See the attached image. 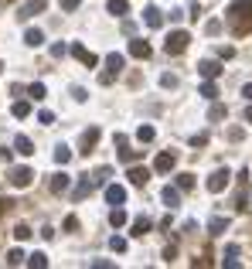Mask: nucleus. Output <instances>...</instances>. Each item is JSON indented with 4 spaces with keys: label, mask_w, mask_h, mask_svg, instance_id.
<instances>
[{
    "label": "nucleus",
    "mask_w": 252,
    "mask_h": 269,
    "mask_svg": "<svg viewBox=\"0 0 252 269\" xmlns=\"http://www.w3.org/2000/svg\"><path fill=\"white\" fill-rule=\"evenodd\" d=\"M3 160H10V150H3V147H0V164H3Z\"/></svg>",
    "instance_id": "a19ab883"
},
{
    "label": "nucleus",
    "mask_w": 252,
    "mask_h": 269,
    "mask_svg": "<svg viewBox=\"0 0 252 269\" xmlns=\"http://www.w3.org/2000/svg\"><path fill=\"white\" fill-rule=\"evenodd\" d=\"M225 21H228V27L242 38V34H249L252 31V0H235L228 10H225Z\"/></svg>",
    "instance_id": "f257e3e1"
},
{
    "label": "nucleus",
    "mask_w": 252,
    "mask_h": 269,
    "mask_svg": "<svg viewBox=\"0 0 252 269\" xmlns=\"http://www.w3.org/2000/svg\"><path fill=\"white\" fill-rule=\"evenodd\" d=\"M225 116H228V109H225V106H218V102H215V106H211V113H208V120H211V123H218V120H225Z\"/></svg>",
    "instance_id": "393cba45"
},
{
    "label": "nucleus",
    "mask_w": 252,
    "mask_h": 269,
    "mask_svg": "<svg viewBox=\"0 0 252 269\" xmlns=\"http://www.w3.org/2000/svg\"><path fill=\"white\" fill-rule=\"evenodd\" d=\"M164 259L174 263V259H177V245H167V249H164Z\"/></svg>",
    "instance_id": "f704fd0d"
},
{
    "label": "nucleus",
    "mask_w": 252,
    "mask_h": 269,
    "mask_svg": "<svg viewBox=\"0 0 252 269\" xmlns=\"http://www.w3.org/2000/svg\"><path fill=\"white\" fill-rule=\"evenodd\" d=\"M201 96H204V99H215V96H218V89H215V82H211V78L201 85Z\"/></svg>",
    "instance_id": "c756f323"
},
{
    "label": "nucleus",
    "mask_w": 252,
    "mask_h": 269,
    "mask_svg": "<svg viewBox=\"0 0 252 269\" xmlns=\"http://www.w3.org/2000/svg\"><path fill=\"white\" fill-rule=\"evenodd\" d=\"M38 120H41V123H45V126H51V123H55V113H48V109H45V113H41V116H38Z\"/></svg>",
    "instance_id": "e433bc0d"
},
{
    "label": "nucleus",
    "mask_w": 252,
    "mask_h": 269,
    "mask_svg": "<svg viewBox=\"0 0 252 269\" xmlns=\"http://www.w3.org/2000/svg\"><path fill=\"white\" fill-rule=\"evenodd\" d=\"M41 10H48V0H27V3L21 7V17H34V14H41Z\"/></svg>",
    "instance_id": "1a4fd4ad"
},
{
    "label": "nucleus",
    "mask_w": 252,
    "mask_h": 269,
    "mask_svg": "<svg viewBox=\"0 0 252 269\" xmlns=\"http://www.w3.org/2000/svg\"><path fill=\"white\" fill-rule=\"evenodd\" d=\"M72 55H75V58H78L85 68H96V65H99V58H96L89 48H82V45H75V48H72Z\"/></svg>",
    "instance_id": "0eeeda50"
},
{
    "label": "nucleus",
    "mask_w": 252,
    "mask_h": 269,
    "mask_svg": "<svg viewBox=\"0 0 252 269\" xmlns=\"http://www.w3.org/2000/svg\"><path fill=\"white\" fill-rule=\"evenodd\" d=\"M126 10H129V3H126V0H109V14H116V17H126Z\"/></svg>",
    "instance_id": "aec40b11"
},
{
    "label": "nucleus",
    "mask_w": 252,
    "mask_h": 269,
    "mask_svg": "<svg viewBox=\"0 0 252 269\" xmlns=\"http://www.w3.org/2000/svg\"><path fill=\"white\" fill-rule=\"evenodd\" d=\"M78 3H82V0H62L65 10H78Z\"/></svg>",
    "instance_id": "58836bf2"
},
{
    "label": "nucleus",
    "mask_w": 252,
    "mask_h": 269,
    "mask_svg": "<svg viewBox=\"0 0 252 269\" xmlns=\"http://www.w3.org/2000/svg\"><path fill=\"white\" fill-rule=\"evenodd\" d=\"M198 72H201L204 78H218V75H222V65H218V62H201Z\"/></svg>",
    "instance_id": "4468645a"
},
{
    "label": "nucleus",
    "mask_w": 252,
    "mask_h": 269,
    "mask_svg": "<svg viewBox=\"0 0 252 269\" xmlns=\"http://www.w3.org/2000/svg\"><path fill=\"white\" fill-rule=\"evenodd\" d=\"M14 150H17L21 157H31V153H34V143H31L27 136H17V140H14Z\"/></svg>",
    "instance_id": "ddd939ff"
},
{
    "label": "nucleus",
    "mask_w": 252,
    "mask_h": 269,
    "mask_svg": "<svg viewBox=\"0 0 252 269\" xmlns=\"http://www.w3.org/2000/svg\"><path fill=\"white\" fill-rule=\"evenodd\" d=\"M55 160H58V164H68V160H72V150H68V147H55Z\"/></svg>",
    "instance_id": "c85d7f7f"
},
{
    "label": "nucleus",
    "mask_w": 252,
    "mask_h": 269,
    "mask_svg": "<svg viewBox=\"0 0 252 269\" xmlns=\"http://www.w3.org/2000/svg\"><path fill=\"white\" fill-rule=\"evenodd\" d=\"M153 136H157V130H153V126H140V130H136V140H140V143H150Z\"/></svg>",
    "instance_id": "b1692460"
},
{
    "label": "nucleus",
    "mask_w": 252,
    "mask_h": 269,
    "mask_svg": "<svg viewBox=\"0 0 252 269\" xmlns=\"http://www.w3.org/2000/svg\"><path fill=\"white\" fill-rule=\"evenodd\" d=\"M51 191H55V195L68 191V174H55V177H51Z\"/></svg>",
    "instance_id": "f3484780"
},
{
    "label": "nucleus",
    "mask_w": 252,
    "mask_h": 269,
    "mask_svg": "<svg viewBox=\"0 0 252 269\" xmlns=\"http://www.w3.org/2000/svg\"><path fill=\"white\" fill-rule=\"evenodd\" d=\"M242 92H246V99H249V102H252V82H249V85H246V89H242Z\"/></svg>",
    "instance_id": "79ce46f5"
},
{
    "label": "nucleus",
    "mask_w": 252,
    "mask_h": 269,
    "mask_svg": "<svg viewBox=\"0 0 252 269\" xmlns=\"http://www.w3.org/2000/svg\"><path fill=\"white\" fill-rule=\"evenodd\" d=\"M109 225H113V228L126 225V211H123V208H113V215H109Z\"/></svg>",
    "instance_id": "5701e85b"
},
{
    "label": "nucleus",
    "mask_w": 252,
    "mask_h": 269,
    "mask_svg": "<svg viewBox=\"0 0 252 269\" xmlns=\"http://www.w3.org/2000/svg\"><path fill=\"white\" fill-rule=\"evenodd\" d=\"M126 177H129V184H133V188H143V184L150 181V171H147V167H129V174H126Z\"/></svg>",
    "instance_id": "6e6552de"
},
{
    "label": "nucleus",
    "mask_w": 252,
    "mask_h": 269,
    "mask_svg": "<svg viewBox=\"0 0 252 269\" xmlns=\"http://www.w3.org/2000/svg\"><path fill=\"white\" fill-rule=\"evenodd\" d=\"M75 228H78V218L68 215V218H65V232H75Z\"/></svg>",
    "instance_id": "72a5a7b5"
},
{
    "label": "nucleus",
    "mask_w": 252,
    "mask_h": 269,
    "mask_svg": "<svg viewBox=\"0 0 252 269\" xmlns=\"http://www.w3.org/2000/svg\"><path fill=\"white\" fill-rule=\"evenodd\" d=\"M225 228H228V221H225V218H222V215H215V218H211V221H208V232H211V235H222V232H225Z\"/></svg>",
    "instance_id": "dca6fc26"
},
{
    "label": "nucleus",
    "mask_w": 252,
    "mask_h": 269,
    "mask_svg": "<svg viewBox=\"0 0 252 269\" xmlns=\"http://www.w3.org/2000/svg\"><path fill=\"white\" fill-rule=\"evenodd\" d=\"M14 239H17V242H27V239H31V228H27V225H17V228H14Z\"/></svg>",
    "instance_id": "7c9ffc66"
},
{
    "label": "nucleus",
    "mask_w": 252,
    "mask_h": 269,
    "mask_svg": "<svg viewBox=\"0 0 252 269\" xmlns=\"http://www.w3.org/2000/svg\"><path fill=\"white\" fill-rule=\"evenodd\" d=\"M27 266L31 269H45L48 266V256H45V252H34V256H27Z\"/></svg>",
    "instance_id": "6ab92c4d"
},
{
    "label": "nucleus",
    "mask_w": 252,
    "mask_h": 269,
    "mask_svg": "<svg viewBox=\"0 0 252 269\" xmlns=\"http://www.w3.org/2000/svg\"><path fill=\"white\" fill-rule=\"evenodd\" d=\"M27 96H31V99H45V85H41V82H34V85L27 89Z\"/></svg>",
    "instance_id": "2f4dec72"
},
{
    "label": "nucleus",
    "mask_w": 252,
    "mask_h": 269,
    "mask_svg": "<svg viewBox=\"0 0 252 269\" xmlns=\"http://www.w3.org/2000/svg\"><path fill=\"white\" fill-rule=\"evenodd\" d=\"M31 181H34V171L31 167H14L10 171V184L14 188H31Z\"/></svg>",
    "instance_id": "20e7f679"
},
{
    "label": "nucleus",
    "mask_w": 252,
    "mask_h": 269,
    "mask_svg": "<svg viewBox=\"0 0 252 269\" xmlns=\"http://www.w3.org/2000/svg\"><path fill=\"white\" fill-rule=\"evenodd\" d=\"M174 167H177V153H171V150L157 153V160H153V171H157V174H171Z\"/></svg>",
    "instance_id": "7ed1b4c3"
},
{
    "label": "nucleus",
    "mask_w": 252,
    "mask_h": 269,
    "mask_svg": "<svg viewBox=\"0 0 252 269\" xmlns=\"http://www.w3.org/2000/svg\"><path fill=\"white\" fill-rule=\"evenodd\" d=\"M164 201H167V208L174 211V208L181 204V188H164Z\"/></svg>",
    "instance_id": "2eb2a0df"
},
{
    "label": "nucleus",
    "mask_w": 252,
    "mask_h": 269,
    "mask_svg": "<svg viewBox=\"0 0 252 269\" xmlns=\"http://www.w3.org/2000/svg\"><path fill=\"white\" fill-rule=\"evenodd\" d=\"M24 41H27V45H31V48H38V45H41V41H45V34H41V31H38V27H31V31H27V34H24Z\"/></svg>",
    "instance_id": "412c9836"
},
{
    "label": "nucleus",
    "mask_w": 252,
    "mask_h": 269,
    "mask_svg": "<svg viewBox=\"0 0 252 269\" xmlns=\"http://www.w3.org/2000/svg\"><path fill=\"white\" fill-rule=\"evenodd\" d=\"M96 143H99V126H89V130L82 133V150H78V153H85V157H89Z\"/></svg>",
    "instance_id": "423d86ee"
},
{
    "label": "nucleus",
    "mask_w": 252,
    "mask_h": 269,
    "mask_svg": "<svg viewBox=\"0 0 252 269\" xmlns=\"http://www.w3.org/2000/svg\"><path fill=\"white\" fill-rule=\"evenodd\" d=\"M204 31H208V34H218V31H222V21H208V27H204Z\"/></svg>",
    "instance_id": "c9c22d12"
},
{
    "label": "nucleus",
    "mask_w": 252,
    "mask_h": 269,
    "mask_svg": "<svg viewBox=\"0 0 252 269\" xmlns=\"http://www.w3.org/2000/svg\"><path fill=\"white\" fill-rule=\"evenodd\" d=\"M10 113H14V116H17V120H24V116H31V102H24V99H17V102H14V109H10Z\"/></svg>",
    "instance_id": "a211bd4d"
},
{
    "label": "nucleus",
    "mask_w": 252,
    "mask_h": 269,
    "mask_svg": "<svg viewBox=\"0 0 252 269\" xmlns=\"http://www.w3.org/2000/svg\"><path fill=\"white\" fill-rule=\"evenodd\" d=\"M106 201H109V204H123V201H126V188H120V184H109V188H106Z\"/></svg>",
    "instance_id": "9b49d317"
},
{
    "label": "nucleus",
    "mask_w": 252,
    "mask_h": 269,
    "mask_svg": "<svg viewBox=\"0 0 252 269\" xmlns=\"http://www.w3.org/2000/svg\"><path fill=\"white\" fill-rule=\"evenodd\" d=\"M109 249H113V252H126V239L123 235H113V239H109Z\"/></svg>",
    "instance_id": "cd10ccee"
},
{
    "label": "nucleus",
    "mask_w": 252,
    "mask_h": 269,
    "mask_svg": "<svg viewBox=\"0 0 252 269\" xmlns=\"http://www.w3.org/2000/svg\"><path fill=\"white\" fill-rule=\"evenodd\" d=\"M177 188L181 191H191L194 188V174H177Z\"/></svg>",
    "instance_id": "bb28decb"
},
{
    "label": "nucleus",
    "mask_w": 252,
    "mask_h": 269,
    "mask_svg": "<svg viewBox=\"0 0 252 269\" xmlns=\"http://www.w3.org/2000/svg\"><path fill=\"white\" fill-rule=\"evenodd\" d=\"M129 55L133 58H150V45L143 38H136V41H129Z\"/></svg>",
    "instance_id": "9d476101"
},
{
    "label": "nucleus",
    "mask_w": 252,
    "mask_h": 269,
    "mask_svg": "<svg viewBox=\"0 0 252 269\" xmlns=\"http://www.w3.org/2000/svg\"><path fill=\"white\" fill-rule=\"evenodd\" d=\"M191 143H194V147H204V143H208V133H198L194 140H191Z\"/></svg>",
    "instance_id": "ea45409f"
},
{
    "label": "nucleus",
    "mask_w": 252,
    "mask_h": 269,
    "mask_svg": "<svg viewBox=\"0 0 252 269\" xmlns=\"http://www.w3.org/2000/svg\"><path fill=\"white\" fill-rule=\"evenodd\" d=\"M24 259H27V256H24L21 249H10V252H7V266H21Z\"/></svg>",
    "instance_id": "a878e982"
},
{
    "label": "nucleus",
    "mask_w": 252,
    "mask_h": 269,
    "mask_svg": "<svg viewBox=\"0 0 252 269\" xmlns=\"http://www.w3.org/2000/svg\"><path fill=\"white\" fill-rule=\"evenodd\" d=\"M89 191H92V181H89V177H85V181H82V184H78V188H75V198H85V195H89Z\"/></svg>",
    "instance_id": "473e14b6"
},
{
    "label": "nucleus",
    "mask_w": 252,
    "mask_h": 269,
    "mask_svg": "<svg viewBox=\"0 0 252 269\" xmlns=\"http://www.w3.org/2000/svg\"><path fill=\"white\" fill-rule=\"evenodd\" d=\"M246 120H249V123H252V102H249V109H246Z\"/></svg>",
    "instance_id": "37998d69"
},
{
    "label": "nucleus",
    "mask_w": 252,
    "mask_h": 269,
    "mask_svg": "<svg viewBox=\"0 0 252 269\" xmlns=\"http://www.w3.org/2000/svg\"><path fill=\"white\" fill-rule=\"evenodd\" d=\"M143 21H147L150 27H160V24H164V14H160L157 7H147V10H143Z\"/></svg>",
    "instance_id": "f8f14e48"
},
{
    "label": "nucleus",
    "mask_w": 252,
    "mask_h": 269,
    "mask_svg": "<svg viewBox=\"0 0 252 269\" xmlns=\"http://www.w3.org/2000/svg\"><path fill=\"white\" fill-rule=\"evenodd\" d=\"M225 188H228V167H225V171H215V174L208 177V191H211V195H222Z\"/></svg>",
    "instance_id": "39448f33"
},
{
    "label": "nucleus",
    "mask_w": 252,
    "mask_h": 269,
    "mask_svg": "<svg viewBox=\"0 0 252 269\" xmlns=\"http://www.w3.org/2000/svg\"><path fill=\"white\" fill-rule=\"evenodd\" d=\"M10 208H14V201H10V198H0V215H7Z\"/></svg>",
    "instance_id": "4c0bfd02"
},
{
    "label": "nucleus",
    "mask_w": 252,
    "mask_h": 269,
    "mask_svg": "<svg viewBox=\"0 0 252 269\" xmlns=\"http://www.w3.org/2000/svg\"><path fill=\"white\" fill-rule=\"evenodd\" d=\"M147 232H150V221H147V218H136V221H133V235H136V239H143Z\"/></svg>",
    "instance_id": "4be33fe9"
},
{
    "label": "nucleus",
    "mask_w": 252,
    "mask_h": 269,
    "mask_svg": "<svg viewBox=\"0 0 252 269\" xmlns=\"http://www.w3.org/2000/svg\"><path fill=\"white\" fill-rule=\"evenodd\" d=\"M188 45H191V34H188V31H171V38L164 41V51H167V55H181Z\"/></svg>",
    "instance_id": "f03ea898"
}]
</instances>
